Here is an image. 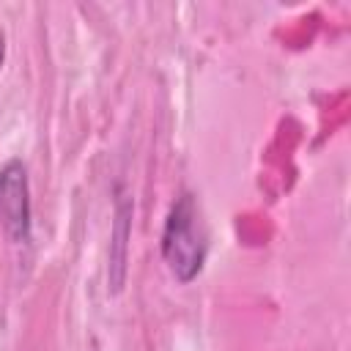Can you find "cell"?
I'll return each mask as SVG.
<instances>
[{
    "label": "cell",
    "mask_w": 351,
    "mask_h": 351,
    "mask_svg": "<svg viewBox=\"0 0 351 351\" xmlns=\"http://www.w3.org/2000/svg\"><path fill=\"white\" fill-rule=\"evenodd\" d=\"M208 239L200 222V211L192 192H181L165 219L162 228V261L178 282H192L206 263Z\"/></svg>",
    "instance_id": "6da1fadb"
},
{
    "label": "cell",
    "mask_w": 351,
    "mask_h": 351,
    "mask_svg": "<svg viewBox=\"0 0 351 351\" xmlns=\"http://www.w3.org/2000/svg\"><path fill=\"white\" fill-rule=\"evenodd\" d=\"M0 219L11 241L25 244L30 239V186L19 159H8L0 167Z\"/></svg>",
    "instance_id": "7a4b0ae2"
},
{
    "label": "cell",
    "mask_w": 351,
    "mask_h": 351,
    "mask_svg": "<svg viewBox=\"0 0 351 351\" xmlns=\"http://www.w3.org/2000/svg\"><path fill=\"white\" fill-rule=\"evenodd\" d=\"M129 214H132V203H126V200H118V211H115V247H118V252L110 258V266L112 269H118V274H115V285H112V291H121V285H123V261H126V236H129Z\"/></svg>",
    "instance_id": "3957f363"
},
{
    "label": "cell",
    "mask_w": 351,
    "mask_h": 351,
    "mask_svg": "<svg viewBox=\"0 0 351 351\" xmlns=\"http://www.w3.org/2000/svg\"><path fill=\"white\" fill-rule=\"evenodd\" d=\"M3 60H5V36L0 30V69H3Z\"/></svg>",
    "instance_id": "277c9868"
}]
</instances>
